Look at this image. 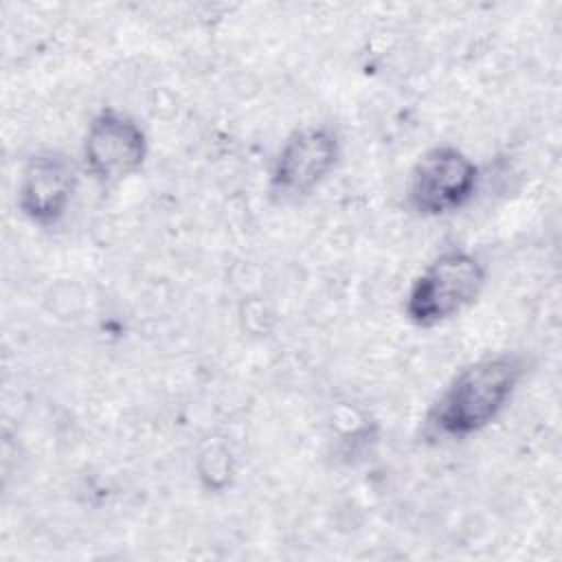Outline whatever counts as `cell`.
I'll use <instances>...</instances> for the list:
<instances>
[{
    "mask_svg": "<svg viewBox=\"0 0 562 562\" xmlns=\"http://www.w3.org/2000/svg\"><path fill=\"white\" fill-rule=\"evenodd\" d=\"M525 373L527 360L516 351L485 353L463 364L430 402L424 437L461 441L481 432L509 406Z\"/></svg>",
    "mask_w": 562,
    "mask_h": 562,
    "instance_id": "obj_1",
    "label": "cell"
},
{
    "mask_svg": "<svg viewBox=\"0 0 562 562\" xmlns=\"http://www.w3.org/2000/svg\"><path fill=\"white\" fill-rule=\"evenodd\" d=\"M485 263L465 248H448L432 257L413 279L404 296V316L424 329L465 312L483 292Z\"/></svg>",
    "mask_w": 562,
    "mask_h": 562,
    "instance_id": "obj_2",
    "label": "cell"
},
{
    "mask_svg": "<svg viewBox=\"0 0 562 562\" xmlns=\"http://www.w3.org/2000/svg\"><path fill=\"white\" fill-rule=\"evenodd\" d=\"M481 182L479 165L457 145H432L411 167L406 204L419 217H443L463 209Z\"/></svg>",
    "mask_w": 562,
    "mask_h": 562,
    "instance_id": "obj_3",
    "label": "cell"
},
{
    "mask_svg": "<svg viewBox=\"0 0 562 562\" xmlns=\"http://www.w3.org/2000/svg\"><path fill=\"white\" fill-rule=\"evenodd\" d=\"M149 145L143 125L119 108H101L81 140V171L103 187H114L140 171Z\"/></svg>",
    "mask_w": 562,
    "mask_h": 562,
    "instance_id": "obj_4",
    "label": "cell"
},
{
    "mask_svg": "<svg viewBox=\"0 0 562 562\" xmlns=\"http://www.w3.org/2000/svg\"><path fill=\"white\" fill-rule=\"evenodd\" d=\"M340 136L327 123L296 127L281 143L270 167V193L281 202H294L314 193L336 169Z\"/></svg>",
    "mask_w": 562,
    "mask_h": 562,
    "instance_id": "obj_5",
    "label": "cell"
},
{
    "mask_svg": "<svg viewBox=\"0 0 562 562\" xmlns=\"http://www.w3.org/2000/svg\"><path fill=\"white\" fill-rule=\"evenodd\" d=\"M81 165L61 149H40L26 158L15 184L20 213L42 228H50L68 213L77 193Z\"/></svg>",
    "mask_w": 562,
    "mask_h": 562,
    "instance_id": "obj_6",
    "label": "cell"
}]
</instances>
